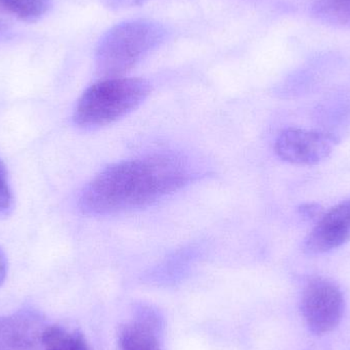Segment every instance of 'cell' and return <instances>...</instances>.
Segmentation results:
<instances>
[{"label": "cell", "instance_id": "cell-4", "mask_svg": "<svg viewBox=\"0 0 350 350\" xmlns=\"http://www.w3.org/2000/svg\"><path fill=\"white\" fill-rule=\"evenodd\" d=\"M302 314L314 334L334 330L345 312V297L338 286L326 279L312 280L302 296Z\"/></svg>", "mask_w": 350, "mask_h": 350}, {"label": "cell", "instance_id": "cell-13", "mask_svg": "<svg viewBox=\"0 0 350 350\" xmlns=\"http://www.w3.org/2000/svg\"><path fill=\"white\" fill-rule=\"evenodd\" d=\"M298 212H299L300 216H302L304 219L308 220H318L322 216V214L324 213L323 208L316 203L304 204V205L298 208Z\"/></svg>", "mask_w": 350, "mask_h": 350}, {"label": "cell", "instance_id": "cell-2", "mask_svg": "<svg viewBox=\"0 0 350 350\" xmlns=\"http://www.w3.org/2000/svg\"><path fill=\"white\" fill-rule=\"evenodd\" d=\"M164 25L152 20L125 21L105 33L96 47V71L105 78L121 77L167 39Z\"/></svg>", "mask_w": 350, "mask_h": 350}, {"label": "cell", "instance_id": "cell-8", "mask_svg": "<svg viewBox=\"0 0 350 350\" xmlns=\"http://www.w3.org/2000/svg\"><path fill=\"white\" fill-rule=\"evenodd\" d=\"M120 350H162L155 332L149 325L131 323L119 335Z\"/></svg>", "mask_w": 350, "mask_h": 350}, {"label": "cell", "instance_id": "cell-1", "mask_svg": "<svg viewBox=\"0 0 350 350\" xmlns=\"http://www.w3.org/2000/svg\"><path fill=\"white\" fill-rule=\"evenodd\" d=\"M187 160L157 154L113 164L86 185L79 198L88 215H109L151 205L191 181Z\"/></svg>", "mask_w": 350, "mask_h": 350}, {"label": "cell", "instance_id": "cell-10", "mask_svg": "<svg viewBox=\"0 0 350 350\" xmlns=\"http://www.w3.org/2000/svg\"><path fill=\"white\" fill-rule=\"evenodd\" d=\"M44 350H90L81 335L69 333L62 327H45L42 334Z\"/></svg>", "mask_w": 350, "mask_h": 350}, {"label": "cell", "instance_id": "cell-5", "mask_svg": "<svg viewBox=\"0 0 350 350\" xmlns=\"http://www.w3.org/2000/svg\"><path fill=\"white\" fill-rule=\"evenodd\" d=\"M336 144L337 139L329 133L289 127L275 139V152L288 163L312 166L325 161Z\"/></svg>", "mask_w": 350, "mask_h": 350}, {"label": "cell", "instance_id": "cell-3", "mask_svg": "<svg viewBox=\"0 0 350 350\" xmlns=\"http://www.w3.org/2000/svg\"><path fill=\"white\" fill-rule=\"evenodd\" d=\"M150 92L151 84L143 78H105L80 96L74 111V122L84 129L112 124L137 109Z\"/></svg>", "mask_w": 350, "mask_h": 350}, {"label": "cell", "instance_id": "cell-12", "mask_svg": "<svg viewBox=\"0 0 350 350\" xmlns=\"http://www.w3.org/2000/svg\"><path fill=\"white\" fill-rule=\"evenodd\" d=\"M14 205V197L8 183V170L0 159V215L10 213Z\"/></svg>", "mask_w": 350, "mask_h": 350}, {"label": "cell", "instance_id": "cell-7", "mask_svg": "<svg viewBox=\"0 0 350 350\" xmlns=\"http://www.w3.org/2000/svg\"><path fill=\"white\" fill-rule=\"evenodd\" d=\"M44 329L34 314L0 317V350H39Z\"/></svg>", "mask_w": 350, "mask_h": 350}, {"label": "cell", "instance_id": "cell-14", "mask_svg": "<svg viewBox=\"0 0 350 350\" xmlns=\"http://www.w3.org/2000/svg\"><path fill=\"white\" fill-rule=\"evenodd\" d=\"M105 5L112 10H121V8H133V6L141 5L149 0H103Z\"/></svg>", "mask_w": 350, "mask_h": 350}, {"label": "cell", "instance_id": "cell-9", "mask_svg": "<svg viewBox=\"0 0 350 350\" xmlns=\"http://www.w3.org/2000/svg\"><path fill=\"white\" fill-rule=\"evenodd\" d=\"M310 12L321 22L350 29V0H312Z\"/></svg>", "mask_w": 350, "mask_h": 350}, {"label": "cell", "instance_id": "cell-11", "mask_svg": "<svg viewBox=\"0 0 350 350\" xmlns=\"http://www.w3.org/2000/svg\"><path fill=\"white\" fill-rule=\"evenodd\" d=\"M51 5V0H0V8L26 22L42 18Z\"/></svg>", "mask_w": 350, "mask_h": 350}, {"label": "cell", "instance_id": "cell-15", "mask_svg": "<svg viewBox=\"0 0 350 350\" xmlns=\"http://www.w3.org/2000/svg\"><path fill=\"white\" fill-rule=\"evenodd\" d=\"M6 273H8V260L3 251L0 248V285L5 280Z\"/></svg>", "mask_w": 350, "mask_h": 350}, {"label": "cell", "instance_id": "cell-6", "mask_svg": "<svg viewBox=\"0 0 350 350\" xmlns=\"http://www.w3.org/2000/svg\"><path fill=\"white\" fill-rule=\"evenodd\" d=\"M350 241V198L333 206L317 220L304 242L308 254H323Z\"/></svg>", "mask_w": 350, "mask_h": 350}, {"label": "cell", "instance_id": "cell-16", "mask_svg": "<svg viewBox=\"0 0 350 350\" xmlns=\"http://www.w3.org/2000/svg\"><path fill=\"white\" fill-rule=\"evenodd\" d=\"M8 33V25L4 22L3 18H0V40L5 36Z\"/></svg>", "mask_w": 350, "mask_h": 350}]
</instances>
